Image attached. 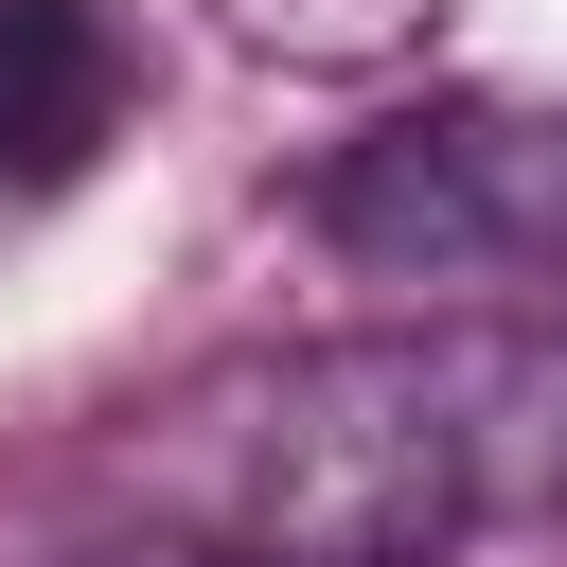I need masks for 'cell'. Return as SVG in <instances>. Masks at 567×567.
<instances>
[{
	"mask_svg": "<svg viewBox=\"0 0 567 567\" xmlns=\"http://www.w3.org/2000/svg\"><path fill=\"white\" fill-rule=\"evenodd\" d=\"M301 230H319L354 284H425V301L567 284V106H549V89L390 106V124H354V142L301 177Z\"/></svg>",
	"mask_w": 567,
	"mask_h": 567,
	"instance_id": "cell-2",
	"label": "cell"
},
{
	"mask_svg": "<svg viewBox=\"0 0 567 567\" xmlns=\"http://www.w3.org/2000/svg\"><path fill=\"white\" fill-rule=\"evenodd\" d=\"M567 514V337L372 319L159 390L106 443V567H443Z\"/></svg>",
	"mask_w": 567,
	"mask_h": 567,
	"instance_id": "cell-1",
	"label": "cell"
},
{
	"mask_svg": "<svg viewBox=\"0 0 567 567\" xmlns=\"http://www.w3.org/2000/svg\"><path fill=\"white\" fill-rule=\"evenodd\" d=\"M213 18H230L266 71H390L443 0H213Z\"/></svg>",
	"mask_w": 567,
	"mask_h": 567,
	"instance_id": "cell-4",
	"label": "cell"
},
{
	"mask_svg": "<svg viewBox=\"0 0 567 567\" xmlns=\"http://www.w3.org/2000/svg\"><path fill=\"white\" fill-rule=\"evenodd\" d=\"M124 18L106 0H0V195H71L106 142H124Z\"/></svg>",
	"mask_w": 567,
	"mask_h": 567,
	"instance_id": "cell-3",
	"label": "cell"
}]
</instances>
